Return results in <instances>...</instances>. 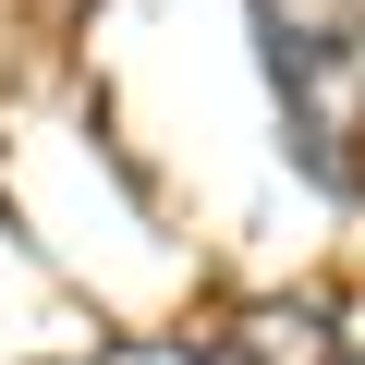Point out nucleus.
<instances>
[{
	"label": "nucleus",
	"mask_w": 365,
	"mask_h": 365,
	"mask_svg": "<svg viewBox=\"0 0 365 365\" xmlns=\"http://www.w3.org/2000/svg\"><path fill=\"white\" fill-rule=\"evenodd\" d=\"M268 37V86L292 122V158L317 182H353V134H365V0H256Z\"/></svg>",
	"instance_id": "obj_1"
},
{
	"label": "nucleus",
	"mask_w": 365,
	"mask_h": 365,
	"mask_svg": "<svg viewBox=\"0 0 365 365\" xmlns=\"http://www.w3.org/2000/svg\"><path fill=\"white\" fill-rule=\"evenodd\" d=\"M220 365H341V329H329V304H256V317H232Z\"/></svg>",
	"instance_id": "obj_2"
},
{
	"label": "nucleus",
	"mask_w": 365,
	"mask_h": 365,
	"mask_svg": "<svg viewBox=\"0 0 365 365\" xmlns=\"http://www.w3.org/2000/svg\"><path fill=\"white\" fill-rule=\"evenodd\" d=\"M341 365H365V353H341Z\"/></svg>",
	"instance_id": "obj_3"
}]
</instances>
